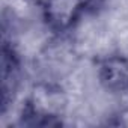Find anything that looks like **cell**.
I'll use <instances>...</instances> for the list:
<instances>
[{
    "label": "cell",
    "mask_w": 128,
    "mask_h": 128,
    "mask_svg": "<svg viewBox=\"0 0 128 128\" xmlns=\"http://www.w3.org/2000/svg\"><path fill=\"white\" fill-rule=\"evenodd\" d=\"M100 82L107 90H128V59L122 56H108L100 65Z\"/></svg>",
    "instance_id": "cell-1"
},
{
    "label": "cell",
    "mask_w": 128,
    "mask_h": 128,
    "mask_svg": "<svg viewBox=\"0 0 128 128\" xmlns=\"http://www.w3.org/2000/svg\"><path fill=\"white\" fill-rule=\"evenodd\" d=\"M80 12V0H48L47 17L56 27L70 26Z\"/></svg>",
    "instance_id": "cell-2"
}]
</instances>
